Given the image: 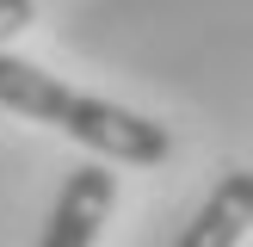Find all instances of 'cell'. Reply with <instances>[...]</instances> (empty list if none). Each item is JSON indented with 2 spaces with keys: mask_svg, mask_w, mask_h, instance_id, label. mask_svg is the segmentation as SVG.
<instances>
[{
  "mask_svg": "<svg viewBox=\"0 0 253 247\" xmlns=\"http://www.w3.org/2000/svg\"><path fill=\"white\" fill-rule=\"evenodd\" d=\"M0 105L19 111V118L49 124V130H62V136H74L81 148H93V155H105V161H124V167H161L167 148H173L167 124L142 118V111H130V105H111V99L74 93L56 74H43L37 62L6 56V49H0Z\"/></svg>",
  "mask_w": 253,
  "mask_h": 247,
  "instance_id": "1",
  "label": "cell"
},
{
  "mask_svg": "<svg viewBox=\"0 0 253 247\" xmlns=\"http://www.w3.org/2000/svg\"><path fill=\"white\" fill-rule=\"evenodd\" d=\"M111 204H118V173L105 161L74 167L62 179V192H56V210H49L37 247H93L99 229H105V216H111Z\"/></svg>",
  "mask_w": 253,
  "mask_h": 247,
  "instance_id": "2",
  "label": "cell"
},
{
  "mask_svg": "<svg viewBox=\"0 0 253 247\" xmlns=\"http://www.w3.org/2000/svg\"><path fill=\"white\" fill-rule=\"evenodd\" d=\"M247 229H253V173L235 167L216 179V192L198 204V216L185 222V235L173 247H241Z\"/></svg>",
  "mask_w": 253,
  "mask_h": 247,
  "instance_id": "3",
  "label": "cell"
},
{
  "mask_svg": "<svg viewBox=\"0 0 253 247\" xmlns=\"http://www.w3.org/2000/svg\"><path fill=\"white\" fill-rule=\"evenodd\" d=\"M31 19H37V0H0V49H6V37H19Z\"/></svg>",
  "mask_w": 253,
  "mask_h": 247,
  "instance_id": "4",
  "label": "cell"
}]
</instances>
